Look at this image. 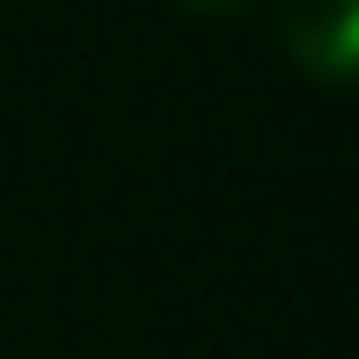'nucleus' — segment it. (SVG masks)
I'll return each mask as SVG.
<instances>
[{"mask_svg": "<svg viewBox=\"0 0 359 359\" xmlns=\"http://www.w3.org/2000/svg\"><path fill=\"white\" fill-rule=\"evenodd\" d=\"M286 44L316 81H352V67H359V0H286Z\"/></svg>", "mask_w": 359, "mask_h": 359, "instance_id": "nucleus-1", "label": "nucleus"}, {"mask_svg": "<svg viewBox=\"0 0 359 359\" xmlns=\"http://www.w3.org/2000/svg\"><path fill=\"white\" fill-rule=\"evenodd\" d=\"M184 8H242V0H184Z\"/></svg>", "mask_w": 359, "mask_h": 359, "instance_id": "nucleus-2", "label": "nucleus"}]
</instances>
